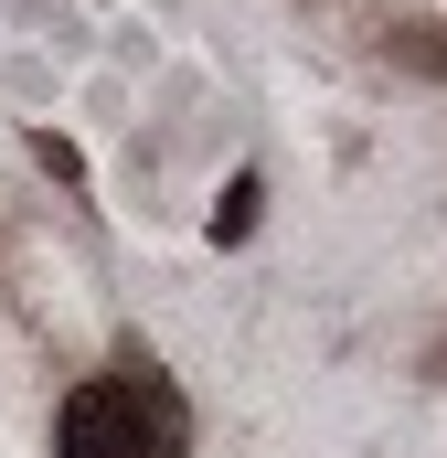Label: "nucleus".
Listing matches in <instances>:
<instances>
[{"instance_id":"1","label":"nucleus","mask_w":447,"mask_h":458,"mask_svg":"<svg viewBox=\"0 0 447 458\" xmlns=\"http://www.w3.org/2000/svg\"><path fill=\"white\" fill-rule=\"evenodd\" d=\"M64 458H192V416L160 373H97L64 405Z\"/></svg>"},{"instance_id":"2","label":"nucleus","mask_w":447,"mask_h":458,"mask_svg":"<svg viewBox=\"0 0 447 458\" xmlns=\"http://www.w3.org/2000/svg\"><path fill=\"white\" fill-rule=\"evenodd\" d=\"M256 203H266V192H256V171H245V182H234V192L214 203V234H224V245H234V234L256 225Z\"/></svg>"},{"instance_id":"3","label":"nucleus","mask_w":447,"mask_h":458,"mask_svg":"<svg viewBox=\"0 0 447 458\" xmlns=\"http://www.w3.org/2000/svg\"><path fill=\"white\" fill-rule=\"evenodd\" d=\"M32 160H43V171H54V182H86V160H75V139H54V128H43V139H32Z\"/></svg>"}]
</instances>
